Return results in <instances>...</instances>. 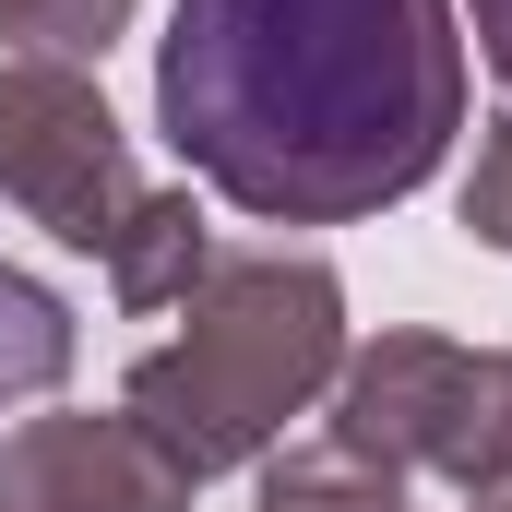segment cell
Returning a JSON list of instances; mask_svg holds the SVG:
<instances>
[{
	"instance_id": "obj_4",
	"label": "cell",
	"mask_w": 512,
	"mask_h": 512,
	"mask_svg": "<svg viewBox=\"0 0 512 512\" xmlns=\"http://www.w3.org/2000/svg\"><path fill=\"white\" fill-rule=\"evenodd\" d=\"M0 203L24 227H48L60 251H96L131 227L143 179H131V131L96 96V72L72 60H0Z\"/></svg>"
},
{
	"instance_id": "obj_9",
	"label": "cell",
	"mask_w": 512,
	"mask_h": 512,
	"mask_svg": "<svg viewBox=\"0 0 512 512\" xmlns=\"http://www.w3.org/2000/svg\"><path fill=\"white\" fill-rule=\"evenodd\" d=\"M131 12H143V0H0V36H12L24 60H72V72H84V60H108L131 36Z\"/></svg>"
},
{
	"instance_id": "obj_8",
	"label": "cell",
	"mask_w": 512,
	"mask_h": 512,
	"mask_svg": "<svg viewBox=\"0 0 512 512\" xmlns=\"http://www.w3.org/2000/svg\"><path fill=\"white\" fill-rule=\"evenodd\" d=\"M262 512H405V477L358 465L334 429L298 441V453H262Z\"/></svg>"
},
{
	"instance_id": "obj_1",
	"label": "cell",
	"mask_w": 512,
	"mask_h": 512,
	"mask_svg": "<svg viewBox=\"0 0 512 512\" xmlns=\"http://www.w3.org/2000/svg\"><path fill=\"white\" fill-rule=\"evenodd\" d=\"M155 131L262 227H358L465 131L453 0H179L155 36Z\"/></svg>"
},
{
	"instance_id": "obj_5",
	"label": "cell",
	"mask_w": 512,
	"mask_h": 512,
	"mask_svg": "<svg viewBox=\"0 0 512 512\" xmlns=\"http://www.w3.org/2000/svg\"><path fill=\"white\" fill-rule=\"evenodd\" d=\"M0 512H191V477L131 417H24L0 441Z\"/></svg>"
},
{
	"instance_id": "obj_3",
	"label": "cell",
	"mask_w": 512,
	"mask_h": 512,
	"mask_svg": "<svg viewBox=\"0 0 512 512\" xmlns=\"http://www.w3.org/2000/svg\"><path fill=\"white\" fill-rule=\"evenodd\" d=\"M334 441L382 477L453 489V501H512V346H453V334L346 346Z\"/></svg>"
},
{
	"instance_id": "obj_12",
	"label": "cell",
	"mask_w": 512,
	"mask_h": 512,
	"mask_svg": "<svg viewBox=\"0 0 512 512\" xmlns=\"http://www.w3.org/2000/svg\"><path fill=\"white\" fill-rule=\"evenodd\" d=\"M465 512H512V501H465Z\"/></svg>"
},
{
	"instance_id": "obj_6",
	"label": "cell",
	"mask_w": 512,
	"mask_h": 512,
	"mask_svg": "<svg viewBox=\"0 0 512 512\" xmlns=\"http://www.w3.org/2000/svg\"><path fill=\"white\" fill-rule=\"evenodd\" d=\"M203 262H215L203 203H191V191H143L131 227L108 239V298H120V310H179V298L203 286Z\"/></svg>"
},
{
	"instance_id": "obj_2",
	"label": "cell",
	"mask_w": 512,
	"mask_h": 512,
	"mask_svg": "<svg viewBox=\"0 0 512 512\" xmlns=\"http://www.w3.org/2000/svg\"><path fill=\"white\" fill-rule=\"evenodd\" d=\"M191 322L143 346L120 382V417L203 489L227 465H262L286 417H310L346 370V286L322 251H215L179 298Z\"/></svg>"
},
{
	"instance_id": "obj_7",
	"label": "cell",
	"mask_w": 512,
	"mask_h": 512,
	"mask_svg": "<svg viewBox=\"0 0 512 512\" xmlns=\"http://www.w3.org/2000/svg\"><path fill=\"white\" fill-rule=\"evenodd\" d=\"M60 382H72V310L24 262H0V417L12 405H48Z\"/></svg>"
},
{
	"instance_id": "obj_11",
	"label": "cell",
	"mask_w": 512,
	"mask_h": 512,
	"mask_svg": "<svg viewBox=\"0 0 512 512\" xmlns=\"http://www.w3.org/2000/svg\"><path fill=\"white\" fill-rule=\"evenodd\" d=\"M465 24H477V60L512 84V0H465Z\"/></svg>"
},
{
	"instance_id": "obj_10",
	"label": "cell",
	"mask_w": 512,
	"mask_h": 512,
	"mask_svg": "<svg viewBox=\"0 0 512 512\" xmlns=\"http://www.w3.org/2000/svg\"><path fill=\"white\" fill-rule=\"evenodd\" d=\"M453 215H465V239H477V251H512V120L477 131V167H465Z\"/></svg>"
}]
</instances>
